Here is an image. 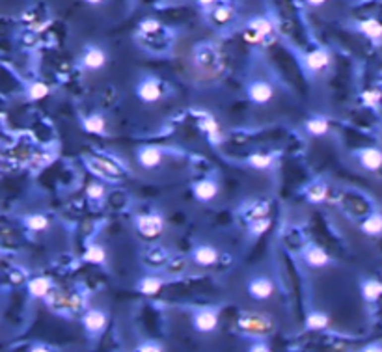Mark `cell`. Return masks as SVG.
<instances>
[{
	"label": "cell",
	"mask_w": 382,
	"mask_h": 352,
	"mask_svg": "<svg viewBox=\"0 0 382 352\" xmlns=\"http://www.w3.org/2000/svg\"><path fill=\"white\" fill-rule=\"evenodd\" d=\"M51 289H53V284H51V280L45 278V276L32 278L30 282H28V293H30V296H34V298H47Z\"/></svg>",
	"instance_id": "obj_21"
},
{
	"label": "cell",
	"mask_w": 382,
	"mask_h": 352,
	"mask_svg": "<svg viewBox=\"0 0 382 352\" xmlns=\"http://www.w3.org/2000/svg\"><path fill=\"white\" fill-rule=\"evenodd\" d=\"M304 129L310 136L321 138V136H326V134H328L330 123H328V119H326V117H322V116H314V117L306 119Z\"/></svg>",
	"instance_id": "obj_19"
},
{
	"label": "cell",
	"mask_w": 382,
	"mask_h": 352,
	"mask_svg": "<svg viewBox=\"0 0 382 352\" xmlns=\"http://www.w3.org/2000/svg\"><path fill=\"white\" fill-rule=\"evenodd\" d=\"M105 194H107V188L103 183H90L86 188V196L90 201H101L105 198Z\"/></svg>",
	"instance_id": "obj_35"
},
{
	"label": "cell",
	"mask_w": 382,
	"mask_h": 352,
	"mask_svg": "<svg viewBox=\"0 0 382 352\" xmlns=\"http://www.w3.org/2000/svg\"><path fill=\"white\" fill-rule=\"evenodd\" d=\"M86 166L92 170L95 176L103 177V179H108V181H118L122 177V172L116 166L114 162H108L105 159H97V157H92L86 161Z\"/></svg>",
	"instance_id": "obj_8"
},
{
	"label": "cell",
	"mask_w": 382,
	"mask_h": 352,
	"mask_svg": "<svg viewBox=\"0 0 382 352\" xmlns=\"http://www.w3.org/2000/svg\"><path fill=\"white\" fill-rule=\"evenodd\" d=\"M362 231L369 237H377L382 233V213H373L362 222Z\"/></svg>",
	"instance_id": "obj_27"
},
{
	"label": "cell",
	"mask_w": 382,
	"mask_h": 352,
	"mask_svg": "<svg viewBox=\"0 0 382 352\" xmlns=\"http://www.w3.org/2000/svg\"><path fill=\"white\" fill-rule=\"evenodd\" d=\"M168 259V252L166 248H161V246H155L147 252V265H151L153 268H159L162 267L164 263Z\"/></svg>",
	"instance_id": "obj_29"
},
{
	"label": "cell",
	"mask_w": 382,
	"mask_h": 352,
	"mask_svg": "<svg viewBox=\"0 0 382 352\" xmlns=\"http://www.w3.org/2000/svg\"><path fill=\"white\" fill-rule=\"evenodd\" d=\"M140 30L144 32V34H155V32L161 30V23L155 21V19H147V21L140 24Z\"/></svg>",
	"instance_id": "obj_38"
},
{
	"label": "cell",
	"mask_w": 382,
	"mask_h": 352,
	"mask_svg": "<svg viewBox=\"0 0 382 352\" xmlns=\"http://www.w3.org/2000/svg\"><path fill=\"white\" fill-rule=\"evenodd\" d=\"M302 257H304L306 265L312 268H322L332 263V257L328 255V252H326L324 248H321L319 244L308 246L304 250V253H302Z\"/></svg>",
	"instance_id": "obj_13"
},
{
	"label": "cell",
	"mask_w": 382,
	"mask_h": 352,
	"mask_svg": "<svg viewBox=\"0 0 382 352\" xmlns=\"http://www.w3.org/2000/svg\"><path fill=\"white\" fill-rule=\"evenodd\" d=\"M162 84L159 78L155 77H144L136 86V95L138 99L145 103V105H153L157 101L162 99Z\"/></svg>",
	"instance_id": "obj_3"
},
{
	"label": "cell",
	"mask_w": 382,
	"mask_h": 352,
	"mask_svg": "<svg viewBox=\"0 0 382 352\" xmlns=\"http://www.w3.org/2000/svg\"><path fill=\"white\" fill-rule=\"evenodd\" d=\"M360 166L367 172H379L382 168V149L379 147H364L358 151Z\"/></svg>",
	"instance_id": "obj_16"
},
{
	"label": "cell",
	"mask_w": 382,
	"mask_h": 352,
	"mask_svg": "<svg viewBox=\"0 0 382 352\" xmlns=\"http://www.w3.org/2000/svg\"><path fill=\"white\" fill-rule=\"evenodd\" d=\"M136 230L142 237L157 238L164 231V218L161 215H157V213L140 215L136 218Z\"/></svg>",
	"instance_id": "obj_4"
},
{
	"label": "cell",
	"mask_w": 382,
	"mask_h": 352,
	"mask_svg": "<svg viewBox=\"0 0 382 352\" xmlns=\"http://www.w3.org/2000/svg\"><path fill=\"white\" fill-rule=\"evenodd\" d=\"M218 190H220V184L216 179L213 177H205V179H199L198 183L192 184V194L198 201H203V203H209L213 201L216 196H218Z\"/></svg>",
	"instance_id": "obj_9"
},
{
	"label": "cell",
	"mask_w": 382,
	"mask_h": 352,
	"mask_svg": "<svg viewBox=\"0 0 382 352\" xmlns=\"http://www.w3.org/2000/svg\"><path fill=\"white\" fill-rule=\"evenodd\" d=\"M24 226H26L30 231H36V233H38V231L49 230L51 222H49V218L43 215H30L24 218Z\"/></svg>",
	"instance_id": "obj_30"
},
{
	"label": "cell",
	"mask_w": 382,
	"mask_h": 352,
	"mask_svg": "<svg viewBox=\"0 0 382 352\" xmlns=\"http://www.w3.org/2000/svg\"><path fill=\"white\" fill-rule=\"evenodd\" d=\"M82 259H84L86 263H92V265H103V263L107 261V250L99 244H90L86 248Z\"/></svg>",
	"instance_id": "obj_28"
},
{
	"label": "cell",
	"mask_w": 382,
	"mask_h": 352,
	"mask_svg": "<svg viewBox=\"0 0 382 352\" xmlns=\"http://www.w3.org/2000/svg\"><path fill=\"white\" fill-rule=\"evenodd\" d=\"M362 352H382V345L379 343H371V345H367L366 349Z\"/></svg>",
	"instance_id": "obj_41"
},
{
	"label": "cell",
	"mask_w": 382,
	"mask_h": 352,
	"mask_svg": "<svg viewBox=\"0 0 382 352\" xmlns=\"http://www.w3.org/2000/svg\"><path fill=\"white\" fill-rule=\"evenodd\" d=\"M328 324H330V317L324 313V311H312V313H308L304 322L306 330H314V332L324 330Z\"/></svg>",
	"instance_id": "obj_25"
},
{
	"label": "cell",
	"mask_w": 382,
	"mask_h": 352,
	"mask_svg": "<svg viewBox=\"0 0 382 352\" xmlns=\"http://www.w3.org/2000/svg\"><path fill=\"white\" fill-rule=\"evenodd\" d=\"M138 352H162V347L155 341H145L138 347Z\"/></svg>",
	"instance_id": "obj_39"
},
{
	"label": "cell",
	"mask_w": 382,
	"mask_h": 352,
	"mask_svg": "<svg viewBox=\"0 0 382 352\" xmlns=\"http://www.w3.org/2000/svg\"><path fill=\"white\" fill-rule=\"evenodd\" d=\"M49 86L45 84V82H32L30 86H28V97H30L32 101H41L43 97H47L49 95Z\"/></svg>",
	"instance_id": "obj_34"
},
{
	"label": "cell",
	"mask_w": 382,
	"mask_h": 352,
	"mask_svg": "<svg viewBox=\"0 0 382 352\" xmlns=\"http://www.w3.org/2000/svg\"><path fill=\"white\" fill-rule=\"evenodd\" d=\"M220 252L211 244H198L191 252V259L199 267H213L218 263Z\"/></svg>",
	"instance_id": "obj_12"
},
{
	"label": "cell",
	"mask_w": 382,
	"mask_h": 352,
	"mask_svg": "<svg viewBox=\"0 0 382 352\" xmlns=\"http://www.w3.org/2000/svg\"><path fill=\"white\" fill-rule=\"evenodd\" d=\"M231 15H233V11L226 8V6H220V8L214 9V21H218V23H228Z\"/></svg>",
	"instance_id": "obj_37"
},
{
	"label": "cell",
	"mask_w": 382,
	"mask_h": 352,
	"mask_svg": "<svg viewBox=\"0 0 382 352\" xmlns=\"http://www.w3.org/2000/svg\"><path fill=\"white\" fill-rule=\"evenodd\" d=\"M362 296L366 302H377L382 296V282L377 278H367L362 282Z\"/></svg>",
	"instance_id": "obj_23"
},
{
	"label": "cell",
	"mask_w": 382,
	"mask_h": 352,
	"mask_svg": "<svg viewBox=\"0 0 382 352\" xmlns=\"http://www.w3.org/2000/svg\"><path fill=\"white\" fill-rule=\"evenodd\" d=\"M246 291H248V294H250L254 300L263 302V300H268L274 294V284H272V280L267 278V276H255V278H252V280L248 282Z\"/></svg>",
	"instance_id": "obj_5"
},
{
	"label": "cell",
	"mask_w": 382,
	"mask_h": 352,
	"mask_svg": "<svg viewBox=\"0 0 382 352\" xmlns=\"http://www.w3.org/2000/svg\"><path fill=\"white\" fill-rule=\"evenodd\" d=\"M248 352H272V351H270V347H268L267 343H263V341H257V343L250 345Z\"/></svg>",
	"instance_id": "obj_40"
},
{
	"label": "cell",
	"mask_w": 382,
	"mask_h": 352,
	"mask_svg": "<svg viewBox=\"0 0 382 352\" xmlns=\"http://www.w3.org/2000/svg\"><path fill=\"white\" fill-rule=\"evenodd\" d=\"M246 93L254 105H267L274 97V88L267 80H252L246 88Z\"/></svg>",
	"instance_id": "obj_6"
},
{
	"label": "cell",
	"mask_w": 382,
	"mask_h": 352,
	"mask_svg": "<svg viewBox=\"0 0 382 352\" xmlns=\"http://www.w3.org/2000/svg\"><path fill=\"white\" fill-rule=\"evenodd\" d=\"M358 30L371 41H379L382 39V24L377 19H366L358 24Z\"/></svg>",
	"instance_id": "obj_24"
},
{
	"label": "cell",
	"mask_w": 382,
	"mask_h": 352,
	"mask_svg": "<svg viewBox=\"0 0 382 352\" xmlns=\"http://www.w3.org/2000/svg\"><path fill=\"white\" fill-rule=\"evenodd\" d=\"M237 324L243 332L254 334V336H263L274 330V321L263 313H243L239 317Z\"/></svg>",
	"instance_id": "obj_1"
},
{
	"label": "cell",
	"mask_w": 382,
	"mask_h": 352,
	"mask_svg": "<svg viewBox=\"0 0 382 352\" xmlns=\"http://www.w3.org/2000/svg\"><path fill=\"white\" fill-rule=\"evenodd\" d=\"M82 324H84V330L90 336H97V334H101L103 330L107 328L108 317L103 309H90L82 317Z\"/></svg>",
	"instance_id": "obj_11"
},
{
	"label": "cell",
	"mask_w": 382,
	"mask_h": 352,
	"mask_svg": "<svg viewBox=\"0 0 382 352\" xmlns=\"http://www.w3.org/2000/svg\"><path fill=\"white\" fill-rule=\"evenodd\" d=\"M268 201H263V199H257V201H254L250 209L246 211V218H248V222L250 220H255V218H263V216H268Z\"/></svg>",
	"instance_id": "obj_32"
},
{
	"label": "cell",
	"mask_w": 382,
	"mask_h": 352,
	"mask_svg": "<svg viewBox=\"0 0 382 352\" xmlns=\"http://www.w3.org/2000/svg\"><path fill=\"white\" fill-rule=\"evenodd\" d=\"M360 99H362V103H364L366 107L375 108V107H379V105H381L382 93L379 92V90H375V88H369V90H366V92H362Z\"/></svg>",
	"instance_id": "obj_33"
},
{
	"label": "cell",
	"mask_w": 382,
	"mask_h": 352,
	"mask_svg": "<svg viewBox=\"0 0 382 352\" xmlns=\"http://www.w3.org/2000/svg\"><path fill=\"white\" fill-rule=\"evenodd\" d=\"M162 285H164V282H162L161 278H157V276H145L142 280H138L136 291L140 293V294H144V296H155V294H159Z\"/></svg>",
	"instance_id": "obj_20"
},
{
	"label": "cell",
	"mask_w": 382,
	"mask_h": 352,
	"mask_svg": "<svg viewBox=\"0 0 382 352\" xmlns=\"http://www.w3.org/2000/svg\"><path fill=\"white\" fill-rule=\"evenodd\" d=\"M198 129L205 134L207 140H209L213 146H218L222 140H224L218 121H216L211 114H207V112H199L198 114Z\"/></svg>",
	"instance_id": "obj_7"
},
{
	"label": "cell",
	"mask_w": 382,
	"mask_h": 352,
	"mask_svg": "<svg viewBox=\"0 0 382 352\" xmlns=\"http://www.w3.org/2000/svg\"><path fill=\"white\" fill-rule=\"evenodd\" d=\"M276 157L272 153H252L246 159V164L254 170H268L274 164Z\"/></svg>",
	"instance_id": "obj_26"
},
{
	"label": "cell",
	"mask_w": 382,
	"mask_h": 352,
	"mask_svg": "<svg viewBox=\"0 0 382 352\" xmlns=\"http://www.w3.org/2000/svg\"><path fill=\"white\" fill-rule=\"evenodd\" d=\"M82 129L90 134H97V136H103L107 132V119L105 116L101 114H90L86 116L82 119Z\"/></svg>",
	"instance_id": "obj_22"
},
{
	"label": "cell",
	"mask_w": 382,
	"mask_h": 352,
	"mask_svg": "<svg viewBox=\"0 0 382 352\" xmlns=\"http://www.w3.org/2000/svg\"><path fill=\"white\" fill-rule=\"evenodd\" d=\"M326 198H328V184L324 183V181L317 179V181L308 184V188H306V199H308L310 203L319 205V203H322Z\"/></svg>",
	"instance_id": "obj_18"
},
{
	"label": "cell",
	"mask_w": 382,
	"mask_h": 352,
	"mask_svg": "<svg viewBox=\"0 0 382 352\" xmlns=\"http://www.w3.org/2000/svg\"><path fill=\"white\" fill-rule=\"evenodd\" d=\"M248 34H246V39L248 41H265V39L272 34V30H274V26H272V23L268 21V19H265V17H255V19H252L250 21V24H248Z\"/></svg>",
	"instance_id": "obj_14"
},
{
	"label": "cell",
	"mask_w": 382,
	"mask_h": 352,
	"mask_svg": "<svg viewBox=\"0 0 382 352\" xmlns=\"http://www.w3.org/2000/svg\"><path fill=\"white\" fill-rule=\"evenodd\" d=\"M330 60H332V56H330V53L324 51V49H315V51H312V53H308L304 56L306 69H308L310 73H319V71H322L324 67H328Z\"/></svg>",
	"instance_id": "obj_17"
},
{
	"label": "cell",
	"mask_w": 382,
	"mask_h": 352,
	"mask_svg": "<svg viewBox=\"0 0 382 352\" xmlns=\"http://www.w3.org/2000/svg\"><path fill=\"white\" fill-rule=\"evenodd\" d=\"M80 60H82V65H84L88 71H99V69H103L107 65L108 56L103 49H99V47L95 45H90L84 49Z\"/></svg>",
	"instance_id": "obj_10"
},
{
	"label": "cell",
	"mask_w": 382,
	"mask_h": 352,
	"mask_svg": "<svg viewBox=\"0 0 382 352\" xmlns=\"http://www.w3.org/2000/svg\"><path fill=\"white\" fill-rule=\"evenodd\" d=\"M138 164L144 170H155L161 166L162 151L157 146H142L136 153Z\"/></svg>",
	"instance_id": "obj_15"
},
{
	"label": "cell",
	"mask_w": 382,
	"mask_h": 352,
	"mask_svg": "<svg viewBox=\"0 0 382 352\" xmlns=\"http://www.w3.org/2000/svg\"><path fill=\"white\" fill-rule=\"evenodd\" d=\"M30 352H51V351H49L47 347H41V345H38V347H34Z\"/></svg>",
	"instance_id": "obj_43"
},
{
	"label": "cell",
	"mask_w": 382,
	"mask_h": 352,
	"mask_svg": "<svg viewBox=\"0 0 382 352\" xmlns=\"http://www.w3.org/2000/svg\"><path fill=\"white\" fill-rule=\"evenodd\" d=\"M196 63H198V67L201 69H211L216 63V54L213 51H207V53H199L196 51Z\"/></svg>",
	"instance_id": "obj_36"
},
{
	"label": "cell",
	"mask_w": 382,
	"mask_h": 352,
	"mask_svg": "<svg viewBox=\"0 0 382 352\" xmlns=\"http://www.w3.org/2000/svg\"><path fill=\"white\" fill-rule=\"evenodd\" d=\"M268 228H270V218H268V216L255 218V220H250V222H248V233H250V237H261L263 233H267Z\"/></svg>",
	"instance_id": "obj_31"
},
{
	"label": "cell",
	"mask_w": 382,
	"mask_h": 352,
	"mask_svg": "<svg viewBox=\"0 0 382 352\" xmlns=\"http://www.w3.org/2000/svg\"><path fill=\"white\" fill-rule=\"evenodd\" d=\"M220 324V315L216 307H201L192 315V328L198 334H213Z\"/></svg>",
	"instance_id": "obj_2"
},
{
	"label": "cell",
	"mask_w": 382,
	"mask_h": 352,
	"mask_svg": "<svg viewBox=\"0 0 382 352\" xmlns=\"http://www.w3.org/2000/svg\"><path fill=\"white\" fill-rule=\"evenodd\" d=\"M306 2H308L310 6H314V8H319V6H322L326 0H306Z\"/></svg>",
	"instance_id": "obj_42"
},
{
	"label": "cell",
	"mask_w": 382,
	"mask_h": 352,
	"mask_svg": "<svg viewBox=\"0 0 382 352\" xmlns=\"http://www.w3.org/2000/svg\"><path fill=\"white\" fill-rule=\"evenodd\" d=\"M201 6H205V8H209V6H213L214 4V0H198Z\"/></svg>",
	"instance_id": "obj_44"
},
{
	"label": "cell",
	"mask_w": 382,
	"mask_h": 352,
	"mask_svg": "<svg viewBox=\"0 0 382 352\" xmlns=\"http://www.w3.org/2000/svg\"><path fill=\"white\" fill-rule=\"evenodd\" d=\"M86 2H88V4H92V6H97V4H101L103 0H86Z\"/></svg>",
	"instance_id": "obj_45"
}]
</instances>
